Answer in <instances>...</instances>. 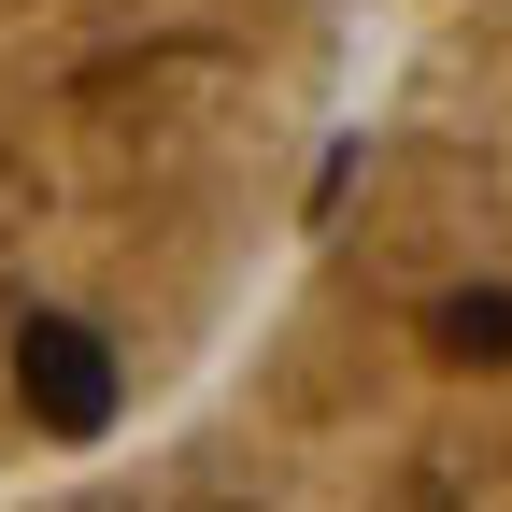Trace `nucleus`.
<instances>
[{
  "instance_id": "obj_1",
  "label": "nucleus",
  "mask_w": 512,
  "mask_h": 512,
  "mask_svg": "<svg viewBox=\"0 0 512 512\" xmlns=\"http://www.w3.org/2000/svg\"><path fill=\"white\" fill-rule=\"evenodd\" d=\"M370 0H0V498L143 470L342 171Z\"/></svg>"
},
{
  "instance_id": "obj_2",
  "label": "nucleus",
  "mask_w": 512,
  "mask_h": 512,
  "mask_svg": "<svg viewBox=\"0 0 512 512\" xmlns=\"http://www.w3.org/2000/svg\"><path fill=\"white\" fill-rule=\"evenodd\" d=\"M512 498V0H441L271 313L114 498Z\"/></svg>"
}]
</instances>
